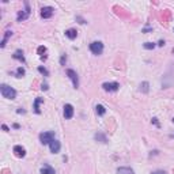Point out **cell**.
Returning <instances> with one entry per match:
<instances>
[{
    "mask_svg": "<svg viewBox=\"0 0 174 174\" xmlns=\"http://www.w3.org/2000/svg\"><path fill=\"white\" fill-rule=\"evenodd\" d=\"M0 92H2V95L4 98H7V99H15L16 98V91L12 87L7 86V84H2V86H0Z\"/></svg>",
    "mask_w": 174,
    "mask_h": 174,
    "instance_id": "cell-1",
    "label": "cell"
},
{
    "mask_svg": "<svg viewBox=\"0 0 174 174\" xmlns=\"http://www.w3.org/2000/svg\"><path fill=\"white\" fill-rule=\"evenodd\" d=\"M30 12H31V10H30L29 2H24V10L23 11H19L18 16H16L18 22H22V21H24V19H27V18H29V15H30Z\"/></svg>",
    "mask_w": 174,
    "mask_h": 174,
    "instance_id": "cell-2",
    "label": "cell"
},
{
    "mask_svg": "<svg viewBox=\"0 0 174 174\" xmlns=\"http://www.w3.org/2000/svg\"><path fill=\"white\" fill-rule=\"evenodd\" d=\"M90 50L94 54H102L103 52V44L101 41H94V42L90 44Z\"/></svg>",
    "mask_w": 174,
    "mask_h": 174,
    "instance_id": "cell-3",
    "label": "cell"
},
{
    "mask_svg": "<svg viewBox=\"0 0 174 174\" xmlns=\"http://www.w3.org/2000/svg\"><path fill=\"white\" fill-rule=\"evenodd\" d=\"M40 140L42 144H50V141L54 140V132H42L40 135Z\"/></svg>",
    "mask_w": 174,
    "mask_h": 174,
    "instance_id": "cell-4",
    "label": "cell"
},
{
    "mask_svg": "<svg viewBox=\"0 0 174 174\" xmlns=\"http://www.w3.org/2000/svg\"><path fill=\"white\" fill-rule=\"evenodd\" d=\"M120 87V84L117 83V82H106V83L102 84V89L105 90V91H109V92H114L117 91Z\"/></svg>",
    "mask_w": 174,
    "mask_h": 174,
    "instance_id": "cell-5",
    "label": "cell"
},
{
    "mask_svg": "<svg viewBox=\"0 0 174 174\" xmlns=\"http://www.w3.org/2000/svg\"><path fill=\"white\" fill-rule=\"evenodd\" d=\"M67 75H68V78L72 80L73 87L78 89V87H79V78H78V75H76V72L73 69H67Z\"/></svg>",
    "mask_w": 174,
    "mask_h": 174,
    "instance_id": "cell-6",
    "label": "cell"
},
{
    "mask_svg": "<svg viewBox=\"0 0 174 174\" xmlns=\"http://www.w3.org/2000/svg\"><path fill=\"white\" fill-rule=\"evenodd\" d=\"M53 12H54L53 7H49V5H46V7H42V8H41V16H42L44 19L50 18V16L53 15Z\"/></svg>",
    "mask_w": 174,
    "mask_h": 174,
    "instance_id": "cell-7",
    "label": "cell"
},
{
    "mask_svg": "<svg viewBox=\"0 0 174 174\" xmlns=\"http://www.w3.org/2000/svg\"><path fill=\"white\" fill-rule=\"evenodd\" d=\"M73 116V106L69 105V103H67V105H64V117L67 120L72 118Z\"/></svg>",
    "mask_w": 174,
    "mask_h": 174,
    "instance_id": "cell-8",
    "label": "cell"
},
{
    "mask_svg": "<svg viewBox=\"0 0 174 174\" xmlns=\"http://www.w3.org/2000/svg\"><path fill=\"white\" fill-rule=\"evenodd\" d=\"M49 147H50V152H53V154H57V152L60 151V148H61V144H60L59 140H52L50 144H49Z\"/></svg>",
    "mask_w": 174,
    "mask_h": 174,
    "instance_id": "cell-9",
    "label": "cell"
},
{
    "mask_svg": "<svg viewBox=\"0 0 174 174\" xmlns=\"http://www.w3.org/2000/svg\"><path fill=\"white\" fill-rule=\"evenodd\" d=\"M14 154H15L18 158H24V155H26V150H24L22 146H15L14 147Z\"/></svg>",
    "mask_w": 174,
    "mask_h": 174,
    "instance_id": "cell-10",
    "label": "cell"
},
{
    "mask_svg": "<svg viewBox=\"0 0 174 174\" xmlns=\"http://www.w3.org/2000/svg\"><path fill=\"white\" fill-rule=\"evenodd\" d=\"M37 52H38V54H40V59L42 60V61H45V60L48 59V54H46V53H48V49H46L44 45L38 46V50Z\"/></svg>",
    "mask_w": 174,
    "mask_h": 174,
    "instance_id": "cell-11",
    "label": "cell"
},
{
    "mask_svg": "<svg viewBox=\"0 0 174 174\" xmlns=\"http://www.w3.org/2000/svg\"><path fill=\"white\" fill-rule=\"evenodd\" d=\"M41 174H56V171H54V169L50 165L45 163V165L41 167Z\"/></svg>",
    "mask_w": 174,
    "mask_h": 174,
    "instance_id": "cell-12",
    "label": "cell"
},
{
    "mask_svg": "<svg viewBox=\"0 0 174 174\" xmlns=\"http://www.w3.org/2000/svg\"><path fill=\"white\" fill-rule=\"evenodd\" d=\"M12 57H14V59H15V60H19V61H21V63H23V64H24V63H26V60H24V56H23V52H22L21 49H18V50H15V52H14Z\"/></svg>",
    "mask_w": 174,
    "mask_h": 174,
    "instance_id": "cell-13",
    "label": "cell"
},
{
    "mask_svg": "<svg viewBox=\"0 0 174 174\" xmlns=\"http://www.w3.org/2000/svg\"><path fill=\"white\" fill-rule=\"evenodd\" d=\"M42 102H44V98H41V97L35 98L34 105H33V109H34V111H35L37 114H40V113H41V110H40V103H42Z\"/></svg>",
    "mask_w": 174,
    "mask_h": 174,
    "instance_id": "cell-14",
    "label": "cell"
},
{
    "mask_svg": "<svg viewBox=\"0 0 174 174\" xmlns=\"http://www.w3.org/2000/svg\"><path fill=\"white\" fill-rule=\"evenodd\" d=\"M65 35H67L69 40H75V38L78 37V31H76L75 29H68V30H65Z\"/></svg>",
    "mask_w": 174,
    "mask_h": 174,
    "instance_id": "cell-15",
    "label": "cell"
},
{
    "mask_svg": "<svg viewBox=\"0 0 174 174\" xmlns=\"http://www.w3.org/2000/svg\"><path fill=\"white\" fill-rule=\"evenodd\" d=\"M117 174H135V171L130 167H118L117 169Z\"/></svg>",
    "mask_w": 174,
    "mask_h": 174,
    "instance_id": "cell-16",
    "label": "cell"
},
{
    "mask_svg": "<svg viewBox=\"0 0 174 174\" xmlns=\"http://www.w3.org/2000/svg\"><path fill=\"white\" fill-rule=\"evenodd\" d=\"M11 35H12V31L7 30V31H5V34H4V37H3V40H2V44H0V46H2V48H4V46H5V44H7V40L11 37Z\"/></svg>",
    "mask_w": 174,
    "mask_h": 174,
    "instance_id": "cell-17",
    "label": "cell"
},
{
    "mask_svg": "<svg viewBox=\"0 0 174 174\" xmlns=\"http://www.w3.org/2000/svg\"><path fill=\"white\" fill-rule=\"evenodd\" d=\"M95 111H97L98 116H103V114L106 113V109H105V106H102V105H97L95 106Z\"/></svg>",
    "mask_w": 174,
    "mask_h": 174,
    "instance_id": "cell-18",
    "label": "cell"
},
{
    "mask_svg": "<svg viewBox=\"0 0 174 174\" xmlns=\"http://www.w3.org/2000/svg\"><path fill=\"white\" fill-rule=\"evenodd\" d=\"M26 73V71H24L23 67H18V69L14 72V75H15V78H22V76Z\"/></svg>",
    "mask_w": 174,
    "mask_h": 174,
    "instance_id": "cell-19",
    "label": "cell"
},
{
    "mask_svg": "<svg viewBox=\"0 0 174 174\" xmlns=\"http://www.w3.org/2000/svg\"><path fill=\"white\" fill-rule=\"evenodd\" d=\"M95 140H99L101 143H108V139L102 133H95Z\"/></svg>",
    "mask_w": 174,
    "mask_h": 174,
    "instance_id": "cell-20",
    "label": "cell"
},
{
    "mask_svg": "<svg viewBox=\"0 0 174 174\" xmlns=\"http://www.w3.org/2000/svg\"><path fill=\"white\" fill-rule=\"evenodd\" d=\"M148 86H150L148 82H143V83L140 84V90L143 92H148Z\"/></svg>",
    "mask_w": 174,
    "mask_h": 174,
    "instance_id": "cell-21",
    "label": "cell"
},
{
    "mask_svg": "<svg viewBox=\"0 0 174 174\" xmlns=\"http://www.w3.org/2000/svg\"><path fill=\"white\" fill-rule=\"evenodd\" d=\"M38 72L42 73L44 76H49V72H48V69H46L45 67H38Z\"/></svg>",
    "mask_w": 174,
    "mask_h": 174,
    "instance_id": "cell-22",
    "label": "cell"
},
{
    "mask_svg": "<svg viewBox=\"0 0 174 174\" xmlns=\"http://www.w3.org/2000/svg\"><path fill=\"white\" fill-rule=\"evenodd\" d=\"M144 48L148 49V50H151V49L155 48V44L154 42H146V44H144Z\"/></svg>",
    "mask_w": 174,
    "mask_h": 174,
    "instance_id": "cell-23",
    "label": "cell"
},
{
    "mask_svg": "<svg viewBox=\"0 0 174 174\" xmlns=\"http://www.w3.org/2000/svg\"><path fill=\"white\" fill-rule=\"evenodd\" d=\"M65 61H67V56H65V54H63L61 59H60V64L64 65V64H65Z\"/></svg>",
    "mask_w": 174,
    "mask_h": 174,
    "instance_id": "cell-24",
    "label": "cell"
},
{
    "mask_svg": "<svg viewBox=\"0 0 174 174\" xmlns=\"http://www.w3.org/2000/svg\"><path fill=\"white\" fill-rule=\"evenodd\" d=\"M76 21H79V23H82V24L86 23V21H84V19H82L80 16H76Z\"/></svg>",
    "mask_w": 174,
    "mask_h": 174,
    "instance_id": "cell-25",
    "label": "cell"
},
{
    "mask_svg": "<svg viewBox=\"0 0 174 174\" xmlns=\"http://www.w3.org/2000/svg\"><path fill=\"white\" fill-rule=\"evenodd\" d=\"M151 174H166V171L165 170H156V171H154V173H151Z\"/></svg>",
    "mask_w": 174,
    "mask_h": 174,
    "instance_id": "cell-26",
    "label": "cell"
},
{
    "mask_svg": "<svg viewBox=\"0 0 174 174\" xmlns=\"http://www.w3.org/2000/svg\"><path fill=\"white\" fill-rule=\"evenodd\" d=\"M152 122H154L156 127H159V122H158V118H156V117H154V118H152Z\"/></svg>",
    "mask_w": 174,
    "mask_h": 174,
    "instance_id": "cell-27",
    "label": "cell"
},
{
    "mask_svg": "<svg viewBox=\"0 0 174 174\" xmlns=\"http://www.w3.org/2000/svg\"><path fill=\"white\" fill-rule=\"evenodd\" d=\"M41 89H42L44 91H46V90H48L49 87H48V84H46V83H44V84H42V87H41Z\"/></svg>",
    "mask_w": 174,
    "mask_h": 174,
    "instance_id": "cell-28",
    "label": "cell"
},
{
    "mask_svg": "<svg viewBox=\"0 0 174 174\" xmlns=\"http://www.w3.org/2000/svg\"><path fill=\"white\" fill-rule=\"evenodd\" d=\"M3 130H5V132H8V127H7V125H3Z\"/></svg>",
    "mask_w": 174,
    "mask_h": 174,
    "instance_id": "cell-29",
    "label": "cell"
},
{
    "mask_svg": "<svg viewBox=\"0 0 174 174\" xmlns=\"http://www.w3.org/2000/svg\"><path fill=\"white\" fill-rule=\"evenodd\" d=\"M158 45H159V46H163V45H165V41H159V42H158Z\"/></svg>",
    "mask_w": 174,
    "mask_h": 174,
    "instance_id": "cell-30",
    "label": "cell"
},
{
    "mask_svg": "<svg viewBox=\"0 0 174 174\" xmlns=\"http://www.w3.org/2000/svg\"><path fill=\"white\" fill-rule=\"evenodd\" d=\"M16 111H18L19 114H21V113H24V110H23V109H22V108H21V109H18V110H16Z\"/></svg>",
    "mask_w": 174,
    "mask_h": 174,
    "instance_id": "cell-31",
    "label": "cell"
}]
</instances>
